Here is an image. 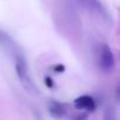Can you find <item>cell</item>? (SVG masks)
<instances>
[{
  "label": "cell",
  "mask_w": 120,
  "mask_h": 120,
  "mask_svg": "<svg viewBox=\"0 0 120 120\" xmlns=\"http://www.w3.org/2000/svg\"><path fill=\"white\" fill-rule=\"evenodd\" d=\"M17 72H18V75L20 77L21 81L25 84V85H31V80H30V77L27 74V71L25 68V66L22 64H18L17 65Z\"/></svg>",
  "instance_id": "cell-5"
},
{
  "label": "cell",
  "mask_w": 120,
  "mask_h": 120,
  "mask_svg": "<svg viewBox=\"0 0 120 120\" xmlns=\"http://www.w3.org/2000/svg\"><path fill=\"white\" fill-rule=\"evenodd\" d=\"M45 81H46V85H47L48 87H53V84H52V79H51V78L47 77V78L45 79Z\"/></svg>",
  "instance_id": "cell-6"
},
{
  "label": "cell",
  "mask_w": 120,
  "mask_h": 120,
  "mask_svg": "<svg viewBox=\"0 0 120 120\" xmlns=\"http://www.w3.org/2000/svg\"><path fill=\"white\" fill-rule=\"evenodd\" d=\"M55 71H56L58 73H60V72L65 71V67H64L63 65H59V66H56V67H55Z\"/></svg>",
  "instance_id": "cell-7"
},
{
  "label": "cell",
  "mask_w": 120,
  "mask_h": 120,
  "mask_svg": "<svg viewBox=\"0 0 120 120\" xmlns=\"http://www.w3.org/2000/svg\"><path fill=\"white\" fill-rule=\"evenodd\" d=\"M99 64H100L101 70L105 71V72H109L114 67V56H113V53H112L111 48L107 45H104L102 48H101Z\"/></svg>",
  "instance_id": "cell-1"
},
{
  "label": "cell",
  "mask_w": 120,
  "mask_h": 120,
  "mask_svg": "<svg viewBox=\"0 0 120 120\" xmlns=\"http://www.w3.org/2000/svg\"><path fill=\"white\" fill-rule=\"evenodd\" d=\"M80 1H81L84 5H86L87 7H90V8H92V10H94V11H98V12L101 13V14L105 13L104 7L101 6V4L98 1V0H80Z\"/></svg>",
  "instance_id": "cell-4"
},
{
  "label": "cell",
  "mask_w": 120,
  "mask_h": 120,
  "mask_svg": "<svg viewBox=\"0 0 120 120\" xmlns=\"http://www.w3.org/2000/svg\"><path fill=\"white\" fill-rule=\"evenodd\" d=\"M49 113H51V115L54 116V118H63V116L66 114L64 107L60 105V104H58V102H53V104L51 105V107H49Z\"/></svg>",
  "instance_id": "cell-3"
},
{
  "label": "cell",
  "mask_w": 120,
  "mask_h": 120,
  "mask_svg": "<svg viewBox=\"0 0 120 120\" xmlns=\"http://www.w3.org/2000/svg\"><path fill=\"white\" fill-rule=\"evenodd\" d=\"M74 105L78 109H87V111H93L95 108V102L92 97L90 95H82L75 99Z\"/></svg>",
  "instance_id": "cell-2"
}]
</instances>
